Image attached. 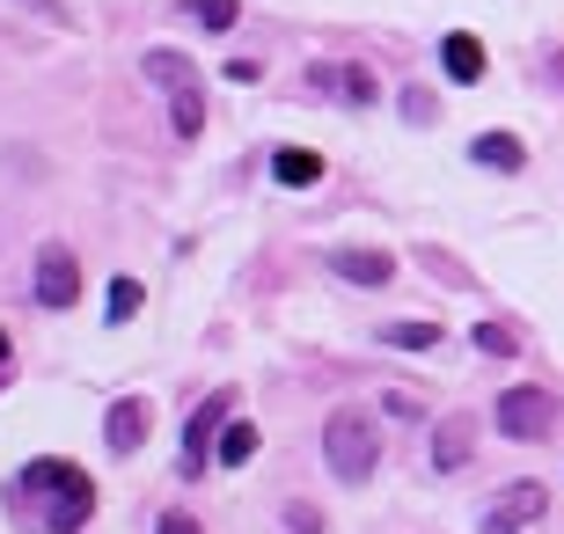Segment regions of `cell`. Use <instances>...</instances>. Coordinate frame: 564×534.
<instances>
[{
  "label": "cell",
  "instance_id": "obj_17",
  "mask_svg": "<svg viewBox=\"0 0 564 534\" xmlns=\"http://www.w3.org/2000/svg\"><path fill=\"white\" fill-rule=\"evenodd\" d=\"M381 345H397V351H433V345H440V323H381Z\"/></svg>",
  "mask_w": 564,
  "mask_h": 534
},
{
  "label": "cell",
  "instance_id": "obj_24",
  "mask_svg": "<svg viewBox=\"0 0 564 534\" xmlns=\"http://www.w3.org/2000/svg\"><path fill=\"white\" fill-rule=\"evenodd\" d=\"M286 527H301V534H323V520H315L308 505H286Z\"/></svg>",
  "mask_w": 564,
  "mask_h": 534
},
{
  "label": "cell",
  "instance_id": "obj_13",
  "mask_svg": "<svg viewBox=\"0 0 564 534\" xmlns=\"http://www.w3.org/2000/svg\"><path fill=\"white\" fill-rule=\"evenodd\" d=\"M140 74H147L154 88H169V96H176V88H198V66H191L184 52H147Z\"/></svg>",
  "mask_w": 564,
  "mask_h": 534
},
{
  "label": "cell",
  "instance_id": "obj_1",
  "mask_svg": "<svg viewBox=\"0 0 564 534\" xmlns=\"http://www.w3.org/2000/svg\"><path fill=\"white\" fill-rule=\"evenodd\" d=\"M15 505H22V520H37L44 534H74L96 513V483H88V469H74L59 454H37V461L15 476Z\"/></svg>",
  "mask_w": 564,
  "mask_h": 534
},
{
  "label": "cell",
  "instance_id": "obj_6",
  "mask_svg": "<svg viewBox=\"0 0 564 534\" xmlns=\"http://www.w3.org/2000/svg\"><path fill=\"white\" fill-rule=\"evenodd\" d=\"M543 513H550V491H543V483H506V498L484 513V534H521V527H535Z\"/></svg>",
  "mask_w": 564,
  "mask_h": 534
},
{
  "label": "cell",
  "instance_id": "obj_11",
  "mask_svg": "<svg viewBox=\"0 0 564 534\" xmlns=\"http://www.w3.org/2000/svg\"><path fill=\"white\" fill-rule=\"evenodd\" d=\"M272 184H286V190L323 184V154H308V146H279L272 154Z\"/></svg>",
  "mask_w": 564,
  "mask_h": 534
},
{
  "label": "cell",
  "instance_id": "obj_21",
  "mask_svg": "<svg viewBox=\"0 0 564 534\" xmlns=\"http://www.w3.org/2000/svg\"><path fill=\"white\" fill-rule=\"evenodd\" d=\"M403 118H411V124H433V96H425V88H411V96H403Z\"/></svg>",
  "mask_w": 564,
  "mask_h": 534
},
{
  "label": "cell",
  "instance_id": "obj_16",
  "mask_svg": "<svg viewBox=\"0 0 564 534\" xmlns=\"http://www.w3.org/2000/svg\"><path fill=\"white\" fill-rule=\"evenodd\" d=\"M469 461V417H447L433 439V469H462Z\"/></svg>",
  "mask_w": 564,
  "mask_h": 534
},
{
  "label": "cell",
  "instance_id": "obj_15",
  "mask_svg": "<svg viewBox=\"0 0 564 534\" xmlns=\"http://www.w3.org/2000/svg\"><path fill=\"white\" fill-rule=\"evenodd\" d=\"M250 454H257V425H250V417H228V425H220V447H213V461L242 469Z\"/></svg>",
  "mask_w": 564,
  "mask_h": 534
},
{
  "label": "cell",
  "instance_id": "obj_14",
  "mask_svg": "<svg viewBox=\"0 0 564 534\" xmlns=\"http://www.w3.org/2000/svg\"><path fill=\"white\" fill-rule=\"evenodd\" d=\"M169 124H176V140H198L206 132V88H176L169 96Z\"/></svg>",
  "mask_w": 564,
  "mask_h": 534
},
{
  "label": "cell",
  "instance_id": "obj_5",
  "mask_svg": "<svg viewBox=\"0 0 564 534\" xmlns=\"http://www.w3.org/2000/svg\"><path fill=\"white\" fill-rule=\"evenodd\" d=\"M228 411H235V395L220 389V395H206L198 411H191V425H184V476H198L213 461V447H220V425H228Z\"/></svg>",
  "mask_w": 564,
  "mask_h": 534
},
{
  "label": "cell",
  "instance_id": "obj_18",
  "mask_svg": "<svg viewBox=\"0 0 564 534\" xmlns=\"http://www.w3.org/2000/svg\"><path fill=\"white\" fill-rule=\"evenodd\" d=\"M184 15L198 22V30H235V15H242V0H184Z\"/></svg>",
  "mask_w": 564,
  "mask_h": 534
},
{
  "label": "cell",
  "instance_id": "obj_8",
  "mask_svg": "<svg viewBox=\"0 0 564 534\" xmlns=\"http://www.w3.org/2000/svg\"><path fill=\"white\" fill-rule=\"evenodd\" d=\"M330 271L345 286H389V279H397V257H389V249H337Z\"/></svg>",
  "mask_w": 564,
  "mask_h": 534
},
{
  "label": "cell",
  "instance_id": "obj_22",
  "mask_svg": "<svg viewBox=\"0 0 564 534\" xmlns=\"http://www.w3.org/2000/svg\"><path fill=\"white\" fill-rule=\"evenodd\" d=\"M15 8H30V15H44L52 30H66V8H59V0H15Z\"/></svg>",
  "mask_w": 564,
  "mask_h": 534
},
{
  "label": "cell",
  "instance_id": "obj_20",
  "mask_svg": "<svg viewBox=\"0 0 564 534\" xmlns=\"http://www.w3.org/2000/svg\"><path fill=\"white\" fill-rule=\"evenodd\" d=\"M477 351H491V359H513V329H506V323H477Z\"/></svg>",
  "mask_w": 564,
  "mask_h": 534
},
{
  "label": "cell",
  "instance_id": "obj_23",
  "mask_svg": "<svg viewBox=\"0 0 564 534\" xmlns=\"http://www.w3.org/2000/svg\"><path fill=\"white\" fill-rule=\"evenodd\" d=\"M154 534H206V527H198L191 513H162V527H154Z\"/></svg>",
  "mask_w": 564,
  "mask_h": 534
},
{
  "label": "cell",
  "instance_id": "obj_19",
  "mask_svg": "<svg viewBox=\"0 0 564 534\" xmlns=\"http://www.w3.org/2000/svg\"><path fill=\"white\" fill-rule=\"evenodd\" d=\"M104 315H110V323H132V315H140V279H110Z\"/></svg>",
  "mask_w": 564,
  "mask_h": 534
},
{
  "label": "cell",
  "instance_id": "obj_25",
  "mask_svg": "<svg viewBox=\"0 0 564 534\" xmlns=\"http://www.w3.org/2000/svg\"><path fill=\"white\" fill-rule=\"evenodd\" d=\"M0 359H8V329H0Z\"/></svg>",
  "mask_w": 564,
  "mask_h": 534
},
{
  "label": "cell",
  "instance_id": "obj_10",
  "mask_svg": "<svg viewBox=\"0 0 564 534\" xmlns=\"http://www.w3.org/2000/svg\"><path fill=\"white\" fill-rule=\"evenodd\" d=\"M440 66H447V81H462V88L484 81V44L469 37V30H455V37L440 44Z\"/></svg>",
  "mask_w": 564,
  "mask_h": 534
},
{
  "label": "cell",
  "instance_id": "obj_9",
  "mask_svg": "<svg viewBox=\"0 0 564 534\" xmlns=\"http://www.w3.org/2000/svg\"><path fill=\"white\" fill-rule=\"evenodd\" d=\"M308 88H337L345 103H375V96H381L367 66H315V74H308Z\"/></svg>",
  "mask_w": 564,
  "mask_h": 534
},
{
  "label": "cell",
  "instance_id": "obj_12",
  "mask_svg": "<svg viewBox=\"0 0 564 534\" xmlns=\"http://www.w3.org/2000/svg\"><path fill=\"white\" fill-rule=\"evenodd\" d=\"M469 162H477V168H506V176H513V168L528 162V146L513 140V132H477V140H469Z\"/></svg>",
  "mask_w": 564,
  "mask_h": 534
},
{
  "label": "cell",
  "instance_id": "obj_4",
  "mask_svg": "<svg viewBox=\"0 0 564 534\" xmlns=\"http://www.w3.org/2000/svg\"><path fill=\"white\" fill-rule=\"evenodd\" d=\"M82 301V264H74V249L66 242H44L37 249V308H74Z\"/></svg>",
  "mask_w": 564,
  "mask_h": 534
},
{
  "label": "cell",
  "instance_id": "obj_3",
  "mask_svg": "<svg viewBox=\"0 0 564 534\" xmlns=\"http://www.w3.org/2000/svg\"><path fill=\"white\" fill-rule=\"evenodd\" d=\"M491 417H499L506 439H550V425H557V395H550V389H528V381H521V389L499 395V411H491Z\"/></svg>",
  "mask_w": 564,
  "mask_h": 534
},
{
  "label": "cell",
  "instance_id": "obj_2",
  "mask_svg": "<svg viewBox=\"0 0 564 534\" xmlns=\"http://www.w3.org/2000/svg\"><path fill=\"white\" fill-rule=\"evenodd\" d=\"M323 461H330L337 483H367L381 461V432L375 417L359 411V403H345V411H330V425H323Z\"/></svg>",
  "mask_w": 564,
  "mask_h": 534
},
{
  "label": "cell",
  "instance_id": "obj_7",
  "mask_svg": "<svg viewBox=\"0 0 564 534\" xmlns=\"http://www.w3.org/2000/svg\"><path fill=\"white\" fill-rule=\"evenodd\" d=\"M147 425H154V411H147L140 395H118L110 417H104V447L110 454H140L147 447Z\"/></svg>",
  "mask_w": 564,
  "mask_h": 534
}]
</instances>
